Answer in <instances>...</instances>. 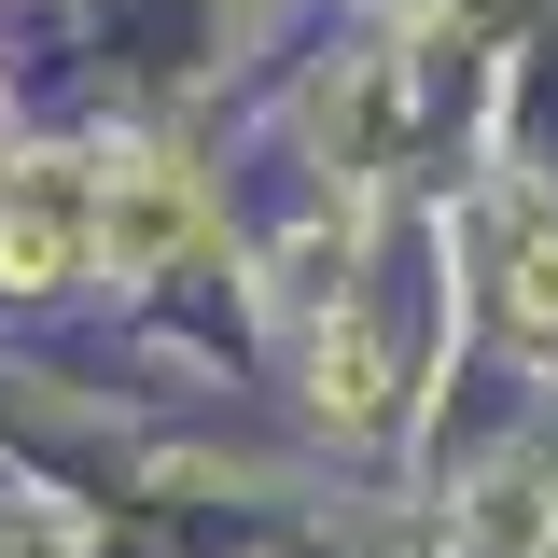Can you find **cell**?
Returning <instances> with one entry per match:
<instances>
[{"instance_id":"cell-1","label":"cell","mask_w":558,"mask_h":558,"mask_svg":"<svg viewBox=\"0 0 558 558\" xmlns=\"http://www.w3.org/2000/svg\"><path fill=\"white\" fill-rule=\"evenodd\" d=\"M98 238H112V252H168V238H182V182H168V168H154V154H126V182H112V196H98Z\"/></svg>"},{"instance_id":"cell-2","label":"cell","mask_w":558,"mask_h":558,"mask_svg":"<svg viewBox=\"0 0 558 558\" xmlns=\"http://www.w3.org/2000/svg\"><path fill=\"white\" fill-rule=\"evenodd\" d=\"M70 252H84V223H70L57 196H14V209H0V266H14V279H57Z\"/></svg>"},{"instance_id":"cell-3","label":"cell","mask_w":558,"mask_h":558,"mask_svg":"<svg viewBox=\"0 0 558 558\" xmlns=\"http://www.w3.org/2000/svg\"><path fill=\"white\" fill-rule=\"evenodd\" d=\"M517 336H558V252L531 238V266H517Z\"/></svg>"}]
</instances>
